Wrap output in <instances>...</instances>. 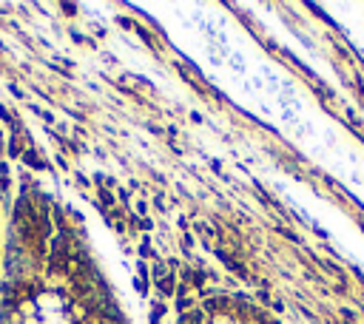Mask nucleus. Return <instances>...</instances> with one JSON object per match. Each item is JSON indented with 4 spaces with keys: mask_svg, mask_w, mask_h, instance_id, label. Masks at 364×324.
Here are the masks:
<instances>
[{
    "mask_svg": "<svg viewBox=\"0 0 364 324\" xmlns=\"http://www.w3.org/2000/svg\"><path fill=\"white\" fill-rule=\"evenodd\" d=\"M171 324H282L264 304L242 290H208L188 301Z\"/></svg>",
    "mask_w": 364,
    "mask_h": 324,
    "instance_id": "obj_1",
    "label": "nucleus"
},
{
    "mask_svg": "<svg viewBox=\"0 0 364 324\" xmlns=\"http://www.w3.org/2000/svg\"><path fill=\"white\" fill-rule=\"evenodd\" d=\"M9 94H11V97H17V99H23V88H20V85H14V82H9Z\"/></svg>",
    "mask_w": 364,
    "mask_h": 324,
    "instance_id": "obj_2",
    "label": "nucleus"
}]
</instances>
